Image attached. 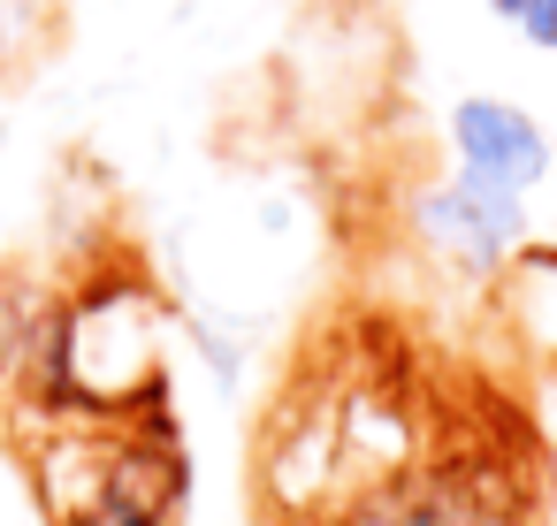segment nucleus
<instances>
[{
  "mask_svg": "<svg viewBox=\"0 0 557 526\" xmlns=\"http://www.w3.org/2000/svg\"><path fill=\"white\" fill-rule=\"evenodd\" d=\"M511 39L534 47V54H557V0H527L519 24H511Z\"/></svg>",
  "mask_w": 557,
  "mask_h": 526,
  "instance_id": "0eeeda50",
  "label": "nucleus"
},
{
  "mask_svg": "<svg viewBox=\"0 0 557 526\" xmlns=\"http://www.w3.org/2000/svg\"><path fill=\"white\" fill-rule=\"evenodd\" d=\"M534 199H519V191H504V184H481V176H466V168H443V176H420L412 184V199H405V237H412V252L443 275V283H473V290H488L504 267H511V252L534 237V214H527Z\"/></svg>",
  "mask_w": 557,
  "mask_h": 526,
  "instance_id": "7ed1b4c3",
  "label": "nucleus"
},
{
  "mask_svg": "<svg viewBox=\"0 0 557 526\" xmlns=\"http://www.w3.org/2000/svg\"><path fill=\"white\" fill-rule=\"evenodd\" d=\"M336 526H519V488L473 458L389 465L382 480L344 496Z\"/></svg>",
  "mask_w": 557,
  "mask_h": 526,
  "instance_id": "20e7f679",
  "label": "nucleus"
},
{
  "mask_svg": "<svg viewBox=\"0 0 557 526\" xmlns=\"http://www.w3.org/2000/svg\"><path fill=\"white\" fill-rule=\"evenodd\" d=\"M47 374L77 412H138L161 397V313L138 283L77 298L47 336Z\"/></svg>",
  "mask_w": 557,
  "mask_h": 526,
  "instance_id": "f03ea898",
  "label": "nucleus"
},
{
  "mask_svg": "<svg viewBox=\"0 0 557 526\" xmlns=\"http://www.w3.org/2000/svg\"><path fill=\"white\" fill-rule=\"evenodd\" d=\"M481 9H488V16H496V24L511 32V24H519V9H527V0H481Z\"/></svg>",
  "mask_w": 557,
  "mask_h": 526,
  "instance_id": "1a4fd4ad",
  "label": "nucleus"
},
{
  "mask_svg": "<svg viewBox=\"0 0 557 526\" xmlns=\"http://www.w3.org/2000/svg\"><path fill=\"white\" fill-rule=\"evenodd\" d=\"M443 146H450V168L504 184L519 199H534L557 176V138L542 130L527 100H504V92H458L443 115Z\"/></svg>",
  "mask_w": 557,
  "mask_h": 526,
  "instance_id": "39448f33",
  "label": "nucleus"
},
{
  "mask_svg": "<svg viewBox=\"0 0 557 526\" xmlns=\"http://www.w3.org/2000/svg\"><path fill=\"white\" fill-rule=\"evenodd\" d=\"M534 435H542V450H549V465H557V366H542V389H534Z\"/></svg>",
  "mask_w": 557,
  "mask_h": 526,
  "instance_id": "6e6552de",
  "label": "nucleus"
},
{
  "mask_svg": "<svg viewBox=\"0 0 557 526\" xmlns=\"http://www.w3.org/2000/svg\"><path fill=\"white\" fill-rule=\"evenodd\" d=\"M54 526H176L184 518V442L138 412H85L39 458Z\"/></svg>",
  "mask_w": 557,
  "mask_h": 526,
  "instance_id": "f257e3e1",
  "label": "nucleus"
},
{
  "mask_svg": "<svg viewBox=\"0 0 557 526\" xmlns=\"http://www.w3.org/2000/svg\"><path fill=\"white\" fill-rule=\"evenodd\" d=\"M488 298H496V321H504V336L527 351V366L542 374V366H557V245H519L511 252V267L488 283Z\"/></svg>",
  "mask_w": 557,
  "mask_h": 526,
  "instance_id": "423d86ee",
  "label": "nucleus"
}]
</instances>
